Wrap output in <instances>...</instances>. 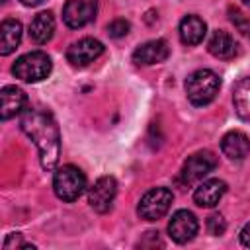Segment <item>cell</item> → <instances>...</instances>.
Returning a JSON list of instances; mask_svg holds the SVG:
<instances>
[{"instance_id":"4","label":"cell","mask_w":250,"mask_h":250,"mask_svg":"<svg viewBox=\"0 0 250 250\" xmlns=\"http://www.w3.org/2000/svg\"><path fill=\"white\" fill-rule=\"evenodd\" d=\"M53 189H55L59 199L68 201V203L76 201L82 195V191L86 189V176H84V172L80 168H76L72 164L61 166L55 172Z\"/></svg>"},{"instance_id":"5","label":"cell","mask_w":250,"mask_h":250,"mask_svg":"<svg viewBox=\"0 0 250 250\" xmlns=\"http://www.w3.org/2000/svg\"><path fill=\"white\" fill-rule=\"evenodd\" d=\"M172 201H174V193L168 188H152L141 197L137 213L145 221H158L168 213Z\"/></svg>"},{"instance_id":"21","label":"cell","mask_w":250,"mask_h":250,"mask_svg":"<svg viewBox=\"0 0 250 250\" xmlns=\"http://www.w3.org/2000/svg\"><path fill=\"white\" fill-rule=\"evenodd\" d=\"M229 16H230V21L238 27V31L242 33H250V21L244 18V14L236 8H229Z\"/></svg>"},{"instance_id":"18","label":"cell","mask_w":250,"mask_h":250,"mask_svg":"<svg viewBox=\"0 0 250 250\" xmlns=\"http://www.w3.org/2000/svg\"><path fill=\"white\" fill-rule=\"evenodd\" d=\"M21 41V23L18 20H4L0 25V55H10Z\"/></svg>"},{"instance_id":"14","label":"cell","mask_w":250,"mask_h":250,"mask_svg":"<svg viewBox=\"0 0 250 250\" xmlns=\"http://www.w3.org/2000/svg\"><path fill=\"white\" fill-rule=\"evenodd\" d=\"M221 150H223V154L227 158L240 162L250 152V141L242 131H229L221 139Z\"/></svg>"},{"instance_id":"11","label":"cell","mask_w":250,"mask_h":250,"mask_svg":"<svg viewBox=\"0 0 250 250\" xmlns=\"http://www.w3.org/2000/svg\"><path fill=\"white\" fill-rule=\"evenodd\" d=\"M170 55V47L164 39H152L143 45H139L133 53V62L135 64H158L166 61Z\"/></svg>"},{"instance_id":"6","label":"cell","mask_w":250,"mask_h":250,"mask_svg":"<svg viewBox=\"0 0 250 250\" xmlns=\"http://www.w3.org/2000/svg\"><path fill=\"white\" fill-rule=\"evenodd\" d=\"M217 166V156L211 150H199L188 156V160L182 166V182L186 186H193L201 182L209 172H213Z\"/></svg>"},{"instance_id":"12","label":"cell","mask_w":250,"mask_h":250,"mask_svg":"<svg viewBox=\"0 0 250 250\" xmlns=\"http://www.w3.org/2000/svg\"><path fill=\"white\" fill-rule=\"evenodd\" d=\"M227 191V184L219 178H211V180H205L201 182L195 191H193V201L199 205V207H215L221 197L225 195Z\"/></svg>"},{"instance_id":"20","label":"cell","mask_w":250,"mask_h":250,"mask_svg":"<svg viewBox=\"0 0 250 250\" xmlns=\"http://www.w3.org/2000/svg\"><path fill=\"white\" fill-rule=\"evenodd\" d=\"M129 29H131V25H129V21L123 20V18H117V20H113V21L107 25V33H109V37H115V39L125 37V35L129 33Z\"/></svg>"},{"instance_id":"7","label":"cell","mask_w":250,"mask_h":250,"mask_svg":"<svg viewBox=\"0 0 250 250\" xmlns=\"http://www.w3.org/2000/svg\"><path fill=\"white\" fill-rule=\"evenodd\" d=\"M117 195V182L113 176H102L88 191V203L98 213H107Z\"/></svg>"},{"instance_id":"22","label":"cell","mask_w":250,"mask_h":250,"mask_svg":"<svg viewBox=\"0 0 250 250\" xmlns=\"http://www.w3.org/2000/svg\"><path fill=\"white\" fill-rule=\"evenodd\" d=\"M225 229H227V223H225V219L221 215H211L207 219V230H209V234L221 236L225 232Z\"/></svg>"},{"instance_id":"9","label":"cell","mask_w":250,"mask_h":250,"mask_svg":"<svg viewBox=\"0 0 250 250\" xmlns=\"http://www.w3.org/2000/svg\"><path fill=\"white\" fill-rule=\"evenodd\" d=\"M195 232H197V219L191 211L180 209L172 215V219L168 223V234L174 242L186 244L195 236Z\"/></svg>"},{"instance_id":"10","label":"cell","mask_w":250,"mask_h":250,"mask_svg":"<svg viewBox=\"0 0 250 250\" xmlns=\"http://www.w3.org/2000/svg\"><path fill=\"white\" fill-rule=\"evenodd\" d=\"M104 53V45L94 37H84L76 43H72L66 51V61L72 66H86L94 62Z\"/></svg>"},{"instance_id":"8","label":"cell","mask_w":250,"mask_h":250,"mask_svg":"<svg viewBox=\"0 0 250 250\" xmlns=\"http://www.w3.org/2000/svg\"><path fill=\"white\" fill-rule=\"evenodd\" d=\"M96 12H98L96 0H66L62 8V20L68 27L80 29L96 18Z\"/></svg>"},{"instance_id":"26","label":"cell","mask_w":250,"mask_h":250,"mask_svg":"<svg viewBox=\"0 0 250 250\" xmlns=\"http://www.w3.org/2000/svg\"><path fill=\"white\" fill-rule=\"evenodd\" d=\"M242 2H244V4H246V6H250V0H242Z\"/></svg>"},{"instance_id":"19","label":"cell","mask_w":250,"mask_h":250,"mask_svg":"<svg viewBox=\"0 0 250 250\" xmlns=\"http://www.w3.org/2000/svg\"><path fill=\"white\" fill-rule=\"evenodd\" d=\"M232 104H234V111L240 119L250 121V76L242 78L232 92Z\"/></svg>"},{"instance_id":"2","label":"cell","mask_w":250,"mask_h":250,"mask_svg":"<svg viewBox=\"0 0 250 250\" xmlns=\"http://www.w3.org/2000/svg\"><path fill=\"white\" fill-rule=\"evenodd\" d=\"M221 80L209 68H199L186 78V94L193 105H207L219 94Z\"/></svg>"},{"instance_id":"25","label":"cell","mask_w":250,"mask_h":250,"mask_svg":"<svg viewBox=\"0 0 250 250\" xmlns=\"http://www.w3.org/2000/svg\"><path fill=\"white\" fill-rule=\"evenodd\" d=\"M23 6H39V4H43L45 0H20Z\"/></svg>"},{"instance_id":"27","label":"cell","mask_w":250,"mask_h":250,"mask_svg":"<svg viewBox=\"0 0 250 250\" xmlns=\"http://www.w3.org/2000/svg\"><path fill=\"white\" fill-rule=\"evenodd\" d=\"M2 2H6V0H2Z\"/></svg>"},{"instance_id":"1","label":"cell","mask_w":250,"mask_h":250,"mask_svg":"<svg viewBox=\"0 0 250 250\" xmlns=\"http://www.w3.org/2000/svg\"><path fill=\"white\" fill-rule=\"evenodd\" d=\"M20 127L35 143L41 166L53 170L61 156V131L55 117L41 107H29L23 111Z\"/></svg>"},{"instance_id":"23","label":"cell","mask_w":250,"mask_h":250,"mask_svg":"<svg viewBox=\"0 0 250 250\" xmlns=\"http://www.w3.org/2000/svg\"><path fill=\"white\" fill-rule=\"evenodd\" d=\"M12 244H14V246H20V248H21V246H23V242H21V236H20V234H16V232H14V234H10V236L6 238V242H4V248L8 250V248H10Z\"/></svg>"},{"instance_id":"3","label":"cell","mask_w":250,"mask_h":250,"mask_svg":"<svg viewBox=\"0 0 250 250\" xmlns=\"http://www.w3.org/2000/svg\"><path fill=\"white\" fill-rule=\"evenodd\" d=\"M51 68H53V62L47 53L31 51V53L21 55L14 62L12 74L23 82H41L51 74Z\"/></svg>"},{"instance_id":"13","label":"cell","mask_w":250,"mask_h":250,"mask_svg":"<svg viewBox=\"0 0 250 250\" xmlns=\"http://www.w3.org/2000/svg\"><path fill=\"white\" fill-rule=\"evenodd\" d=\"M0 100H2V119L4 121L16 117L27 105V96L18 86H4L0 92Z\"/></svg>"},{"instance_id":"17","label":"cell","mask_w":250,"mask_h":250,"mask_svg":"<svg viewBox=\"0 0 250 250\" xmlns=\"http://www.w3.org/2000/svg\"><path fill=\"white\" fill-rule=\"evenodd\" d=\"M236 47H238L236 41L227 31H223V29L213 31V35H211V39L207 43L209 53L213 57H217V59H232L236 55V51H238Z\"/></svg>"},{"instance_id":"24","label":"cell","mask_w":250,"mask_h":250,"mask_svg":"<svg viewBox=\"0 0 250 250\" xmlns=\"http://www.w3.org/2000/svg\"><path fill=\"white\" fill-rule=\"evenodd\" d=\"M240 240H242V244H244L246 248H250V223L244 225V229L240 230Z\"/></svg>"},{"instance_id":"15","label":"cell","mask_w":250,"mask_h":250,"mask_svg":"<svg viewBox=\"0 0 250 250\" xmlns=\"http://www.w3.org/2000/svg\"><path fill=\"white\" fill-rule=\"evenodd\" d=\"M207 33V25L205 21L199 18V16H186L182 21H180V39L184 45H197L203 41Z\"/></svg>"},{"instance_id":"16","label":"cell","mask_w":250,"mask_h":250,"mask_svg":"<svg viewBox=\"0 0 250 250\" xmlns=\"http://www.w3.org/2000/svg\"><path fill=\"white\" fill-rule=\"evenodd\" d=\"M53 33H55V18H53V14L51 12H39L29 23V37L35 43L43 45L53 37Z\"/></svg>"}]
</instances>
